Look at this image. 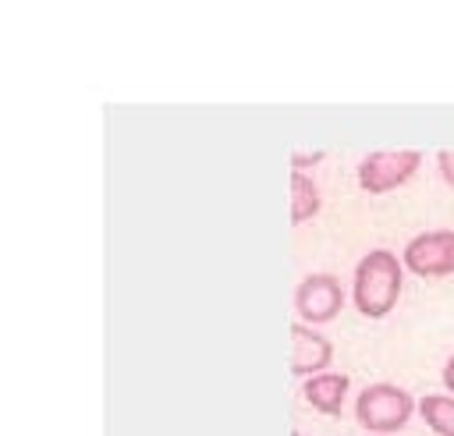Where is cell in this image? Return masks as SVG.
I'll return each instance as SVG.
<instances>
[{"instance_id":"obj_1","label":"cell","mask_w":454,"mask_h":436,"mask_svg":"<svg viewBox=\"0 0 454 436\" xmlns=\"http://www.w3.org/2000/svg\"><path fill=\"white\" fill-rule=\"evenodd\" d=\"M404 291V262L390 248H372L355 262L351 301L365 319H383L394 312Z\"/></svg>"},{"instance_id":"obj_2","label":"cell","mask_w":454,"mask_h":436,"mask_svg":"<svg viewBox=\"0 0 454 436\" xmlns=\"http://www.w3.org/2000/svg\"><path fill=\"white\" fill-rule=\"evenodd\" d=\"M415 411L419 401L397 383H369L355 397V422L365 429V436H394L411 422Z\"/></svg>"},{"instance_id":"obj_3","label":"cell","mask_w":454,"mask_h":436,"mask_svg":"<svg viewBox=\"0 0 454 436\" xmlns=\"http://www.w3.org/2000/svg\"><path fill=\"white\" fill-rule=\"evenodd\" d=\"M422 167L419 149H376L365 152L355 167V181L365 195H387L401 184H408Z\"/></svg>"},{"instance_id":"obj_4","label":"cell","mask_w":454,"mask_h":436,"mask_svg":"<svg viewBox=\"0 0 454 436\" xmlns=\"http://www.w3.org/2000/svg\"><path fill=\"white\" fill-rule=\"evenodd\" d=\"M344 308V287L333 273H309L294 287V312L298 323L305 326H323L333 323Z\"/></svg>"},{"instance_id":"obj_5","label":"cell","mask_w":454,"mask_h":436,"mask_svg":"<svg viewBox=\"0 0 454 436\" xmlns=\"http://www.w3.org/2000/svg\"><path fill=\"white\" fill-rule=\"evenodd\" d=\"M401 262H404L408 273H415V276H422V280L450 276V273H454V230L436 227V230L415 234V237L404 245Z\"/></svg>"},{"instance_id":"obj_6","label":"cell","mask_w":454,"mask_h":436,"mask_svg":"<svg viewBox=\"0 0 454 436\" xmlns=\"http://www.w3.org/2000/svg\"><path fill=\"white\" fill-rule=\"evenodd\" d=\"M287 337H291V376H294V379L305 383L309 376L326 372V365L333 362V344H330L316 326L291 323Z\"/></svg>"},{"instance_id":"obj_7","label":"cell","mask_w":454,"mask_h":436,"mask_svg":"<svg viewBox=\"0 0 454 436\" xmlns=\"http://www.w3.org/2000/svg\"><path fill=\"white\" fill-rule=\"evenodd\" d=\"M351 390V376L348 372H319V376H309L301 383V397L312 411L326 415V418H337L344 411V397Z\"/></svg>"},{"instance_id":"obj_8","label":"cell","mask_w":454,"mask_h":436,"mask_svg":"<svg viewBox=\"0 0 454 436\" xmlns=\"http://www.w3.org/2000/svg\"><path fill=\"white\" fill-rule=\"evenodd\" d=\"M323 206V195L316 188V181L305 174V170H291V223H305L319 213Z\"/></svg>"},{"instance_id":"obj_9","label":"cell","mask_w":454,"mask_h":436,"mask_svg":"<svg viewBox=\"0 0 454 436\" xmlns=\"http://www.w3.org/2000/svg\"><path fill=\"white\" fill-rule=\"evenodd\" d=\"M419 415L436 436H454V397L450 393H426L419 401Z\"/></svg>"},{"instance_id":"obj_10","label":"cell","mask_w":454,"mask_h":436,"mask_svg":"<svg viewBox=\"0 0 454 436\" xmlns=\"http://www.w3.org/2000/svg\"><path fill=\"white\" fill-rule=\"evenodd\" d=\"M436 170H440V177L454 188V149H440V152H436Z\"/></svg>"},{"instance_id":"obj_11","label":"cell","mask_w":454,"mask_h":436,"mask_svg":"<svg viewBox=\"0 0 454 436\" xmlns=\"http://www.w3.org/2000/svg\"><path fill=\"white\" fill-rule=\"evenodd\" d=\"M440 379H443V386H447V393L454 397V354L443 362V369H440Z\"/></svg>"}]
</instances>
